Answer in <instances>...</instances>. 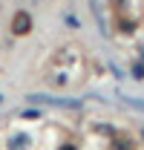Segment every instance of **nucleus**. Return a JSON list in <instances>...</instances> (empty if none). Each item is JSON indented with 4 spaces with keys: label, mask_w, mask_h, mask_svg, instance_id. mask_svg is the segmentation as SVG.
I'll list each match as a JSON object with an SVG mask.
<instances>
[{
    "label": "nucleus",
    "mask_w": 144,
    "mask_h": 150,
    "mask_svg": "<svg viewBox=\"0 0 144 150\" xmlns=\"http://www.w3.org/2000/svg\"><path fill=\"white\" fill-rule=\"evenodd\" d=\"M32 32V15L29 12H18L15 15V20H12V35L15 38H23Z\"/></svg>",
    "instance_id": "1"
},
{
    "label": "nucleus",
    "mask_w": 144,
    "mask_h": 150,
    "mask_svg": "<svg viewBox=\"0 0 144 150\" xmlns=\"http://www.w3.org/2000/svg\"><path fill=\"white\" fill-rule=\"evenodd\" d=\"M29 147V133H18L6 139V150H26Z\"/></svg>",
    "instance_id": "2"
},
{
    "label": "nucleus",
    "mask_w": 144,
    "mask_h": 150,
    "mask_svg": "<svg viewBox=\"0 0 144 150\" xmlns=\"http://www.w3.org/2000/svg\"><path fill=\"white\" fill-rule=\"evenodd\" d=\"M40 110H20V118H40Z\"/></svg>",
    "instance_id": "3"
},
{
    "label": "nucleus",
    "mask_w": 144,
    "mask_h": 150,
    "mask_svg": "<svg viewBox=\"0 0 144 150\" xmlns=\"http://www.w3.org/2000/svg\"><path fill=\"white\" fill-rule=\"evenodd\" d=\"M58 150H78V144H72V142H61Z\"/></svg>",
    "instance_id": "4"
},
{
    "label": "nucleus",
    "mask_w": 144,
    "mask_h": 150,
    "mask_svg": "<svg viewBox=\"0 0 144 150\" xmlns=\"http://www.w3.org/2000/svg\"><path fill=\"white\" fill-rule=\"evenodd\" d=\"M141 142H144V130H141Z\"/></svg>",
    "instance_id": "5"
}]
</instances>
